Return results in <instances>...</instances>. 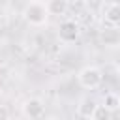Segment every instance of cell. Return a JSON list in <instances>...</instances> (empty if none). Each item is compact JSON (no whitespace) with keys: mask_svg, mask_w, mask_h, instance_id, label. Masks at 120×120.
Listing matches in <instances>:
<instances>
[{"mask_svg":"<svg viewBox=\"0 0 120 120\" xmlns=\"http://www.w3.org/2000/svg\"><path fill=\"white\" fill-rule=\"evenodd\" d=\"M22 111H24V114H26L30 120H39V118H43V114H45V105H43L41 99L30 98V99L24 101Z\"/></svg>","mask_w":120,"mask_h":120,"instance_id":"cell-5","label":"cell"},{"mask_svg":"<svg viewBox=\"0 0 120 120\" xmlns=\"http://www.w3.org/2000/svg\"><path fill=\"white\" fill-rule=\"evenodd\" d=\"M9 4V0H0V8H6Z\"/></svg>","mask_w":120,"mask_h":120,"instance_id":"cell-12","label":"cell"},{"mask_svg":"<svg viewBox=\"0 0 120 120\" xmlns=\"http://www.w3.org/2000/svg\"><path fill=\"white\" fill-rule=\"evenodd\" d=\"M2 99H4V96H2V92H0V105H2Z\"/></svg>","mask_w":120,"mask_h":120,"instance_id":"cell-15","label":"cell"},{"mask_svg":"<svg viewBox=\"0 0 120 120\" xmlns=\"http://www.w3.org/2000/svg\"><path fill=\"white\" fill-rule=\"evenodd\" d=\"M22 15H24V19L30 22V24H34V26H43L45 22H47V19H49V11H47V6L45 4H41V2H28L26 4V8H24V11H22Z\"/></svg>","mask_w":120,"mask_h":120,"instance_id":"cell-2","label":"cell"},{"mask_svg":"<svg viewBox=\"0 0 120 120\" xmlns=\"http://www.w3.org/2000/svg\"><path fill=\"white\" fill-rule=\"evenodd\" d=\"M58 38H60V41H64V43L75 41V39L79 38V24H77L75 21H71V19L62 21L60 26H58Z\"/></svg>","mask_w":120,"mask_h":120,"instance_id":"cell-3","label":"cell"},{"mask_svg":"<svg viewBox=\"0 0 120 120\" xmlns=\"http://www.w3.org/2000/svg\"><path fill=\"white\" fill-rule=\"evenodd\" d=\"M0 120H9V109L6 105H0Z\"/></svg>","mask_w":120,"mask_h":120,"instance_id":"cell-11","label":"cell"},{"mask_svg":"<svg viewBox=\"0 0 120 120\" xmlns=\"http://www.w3.org/2000/svg\"><path fill=\"white\" fill-rule=\"evenodd\" d=\"M24 2H36V0H24Z\"/></svg>","mask_w":120,"mask_h":120,"instance_id":"cell-16","label":"cell"},{"mask_svg":"<svg viewBox=\"0 0 120 120\" xmlns=\"http://www.w3.org/2000/svg\"><path fill=\"white\" fill-rule=\"evenodd\" d=\"M96 107H98V103H96L92 98H82V99L79 101V105H77V114H79L81 118H90V120H92Z\"/></svg>","mask_w":120,"mask_h":120,"instance_id":"cell-6","label":"cell"},{"mask_svg":"<svg viewBox=\"0 0 120 120\" xmlns=\"http://www.w3.org/2000/svg\"><path fill=\"white\" fill-rule=\"evenodd\" d=\"M77 81L84 90H98L103 82V73L96 66H84L77 73Z\"/></svg>","mask_w":120,"mask_h":120,"instance_id":"cell-1","label":"cell"},{"mask_svg":"<svg viewBox=\"0 0 120 120\" xmlns=\"http://www.w3.org/2000/svg\"><path fill=\"white\" fill-rule=\"evenodd\" d=\"M99 41H101V45H105L109 49H118L120 47V26L103 28L99 34Z\"/></svg>","mask_w":120,"mask_h":120,"instance_id":"cell-4","label":"cell"},{"mask_svg":"<svg viewBox=\"0 0 120 120\" xmlns=\"http://www.w3.org/2000/svg\"><path fill=\"white\" fill-rule=\"evenodd\" d=\"M116 75H118V81H120V66H118V69H116Z\"/></svg>","mask_w":120,"mask_h":120,"instance_id":"cell-14","label":"cell"},{"mask_svg":"<svg viewBox=\"0 0 120 120\" xmlns=\"http://www.w3.org/2000/svg\"><path fill=\"white\" fill-rule=\"evenodd\" d=\"M45 6H47V11H49V15H54V17L66 15V11H68V8H69L68 0H49Z\"/></svg>","mask_w":120,"mask_h":120,"instance_id":"cell-8","label":"cell"},{"mask_svg":"<svg viewBox=\"0 0 120 120\" xmlns=\"http://www.w3.org/2000/svg\"><path fill=\"white\" fill-rule=\"evenodd\" d=\"M92 120H111V111L101 103V105H98V107H96Z\"/></svg>","mask_w":120,"mask_h":120,"instance_id":"cell-10","label":"cell"},{"mask_svg":"<svg viewBox=\"0 0 120 120\" xmlns=\"http://www.w3.org/2000/svg\"><path fill=\"white\" fill-rule=\"evenodd\" d=\"M103 105L112 112V111H118L120 109V96L114 94V92H107L103 96Z\"/></svg>","mask_w":120,"mask_h":120,"instance_id":"cell-9","label":"cell"},{"mask_svg":"<svg viewBox=\"0 0 120 120\" xmlns=\"http://www.w3.org/2000/svg\"><path fill=\"white\" fill-rule=\"evenodd\" d=\"M103 19L107 21L109 26H120V4H109L105 8V13H103Z\"/></svg>","mask_w":120,"mask_h":120,"instance_id":"cell-7","label":"cell"},{"mask_svg":"<svg viewBox=\"0 0 120 120\" xmlns=\"http://www.w3.org/2000/svg\"><path fill=\"white\" fill-rule=\"evenodd\" d=\"M45 120H64L62 116H49V118H45Z\"/></svg>","mask_w":120,"mask_h":120,"instance_id":"cell-13","label":"cell"}]
</instances>
